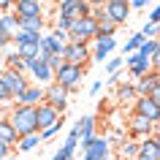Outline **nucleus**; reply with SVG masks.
Masks as SVG:
<instances>
[{
  "label": "nucleus",
  "instance_id": "4",
  "mask_svg": "<svg viewBox=\"0 0 160 160\" xmlns=\"http://www.w3.org/2000/svg\"><path fill=\"white\" fill-rule=\"evenodd\" d=\"M152 133H155V125L130 111V117H128V122H125V136L128 138H130V141H144V138H149Z\"/></svg>",
  "mask_w": 160,
  "mask_h": 160
},
{
  "label": "nucleus",
  "instance_id": "48",
  "mask_svg": "<svg viewBox=\"0 0 160 160\" xmlns=\"http://www.w3.org/2000/svg\"><path fill=\"white\" fill-rule=\"evenodd\" d=\"M41 3H46V0H41Z\"/></svg>",
  "mask_w": 160,
  "mask_h": 160
},
{
  "label": "nucleus",
  "instance_id": "6",
  "mask_svg": "<svg viewBox=\"0 0 160 160\" xmlns=\"http://www.w3.org/2000/svg\"><path fill=\"white\" fill-rule=\"evenodd\" d=\"M90 6H87L84 0H60L57 3V17L68 19V22H76V19L82 17H90Z\"/></svg>",
  "mask_w": 160,
  "mask_h": 160
},
{
  "label": "nucleus",
  "instance_id": "31",
  "mask_svg": "<svg viewBox=\"0 0 160 160\" xmlns=\"http://www.w3.org/2000/svg\"><path fill=\"white\" fill-rule=\"evenodd\" d=\"M144 41H147V38H144L141 33H133V35H130V38H128V43H125V46H122V54H133V52L138 49V46H141Z\"/></svg>",
  "mask_w": 160,
  "mask_h": 160
},
{
  "label": "nucleus",
  "instance_id": "36",
  "mask_svg": "<svg viewBox=\"0 0 160 160\" xmlns=\"http://www.w3.org/2000/svg\"><path fill=\"white\" fill-rule=\"evenodd\" d=\"M141 35H144V38H155V35H158V27H155V25H149V22H144Z\"/></svg>",
  "mask_w": 160,
  "mask_h": 160
},
{
  "label": "nucleus",
  "instance_id": "32",
  "mask_svg": "<svg viewBox=\"0 0 160 160\" xmlns=\"http://www.w3.org/2000/svg\"><path fill=\"white\" fill-rule=\"evenodd\" d=\"M122 62H125V57H109V60H106V73H117V71H119V68H122Z\"/></svg>",
  "mask_w": 160,
  "mask_h": 160
},
{
  "label": "nucleus",
  "instance_id": "11",
  "mask_svg": "<svg viewBox=\"0 0 160 160\" xmlns=\"http://www.w3.org/2000/svg\"><path fill=\"white\" fill-rule=\"evenodd\" d=\"M133 114L144 117L147 122H152V125L160 122V106L155 101H149V98H136L133 101Z\"/></svg>",
  "mask_w": 160,
  "mask_h": 160
},
{
  "label": "nucleus",
  "instance_id": "24",
  "mask_svg": "<svg viewBox=\"0 0 160 160\" xmlns=\"http://www.w3.org/2000/svg\"><path fill=\"white\" fill-rule=\"evenodd\" d=\"M3 68H8V71H17V73H27V62L19 57L17 52H8V54H3Z\"/></svg>",
  "mask_w": 160,
  "mask_h": 160
},
{
  "label": "nucleus",
  "instance_id": "38",
  "mask_svg": "<svg viewBox=\"0 0 160 160\" xmlns=\"http://www.w3.org/2000/svg\"><path fill=\"white\" fill-rule=\"evenodd\" d=\"M147 3H152V0H128V6L133 11H141V8H147Z\"/></svg>",
  "mask_w": 160,
  "mask_h": 160
},
{
  "label": "nucleus",
  "instance_id": "37",
  "mask_svg": "<svg viewBox=\"0 0 160 160\" xmlns=\"http://www.w3.org/2000/svg\"><path fill=\"white\" fill-rule=\"evenodd\" d=\"M144 98H149V101H155V103L160 106V84H155V87L149 90V95H144Z\"/></svg>",
  "mask_w": 160,
  "mask_h": 160
},
{
  "label": "nucleus",
  "instance_id": "23",
  "mask_svg": "<svg viewBox=\"0 0 160 160\" xmlns=\"http://www.w3.org/2000/svg\"><path fill=\"white\" fill-rule=\"evenodd\" d=\"M136 98H138V95H136V84H130V82H119L117 84V101L119 103H130V106H133V101Z\"/></svg>",
  "mask_w": 160,
  "mask_h": 160
},
{
  "label": "nucleus",
  "instance_id": "46",
  "mask_svg": "<svg viewBox=\"0 0 160 160\" xmlns=\"http://www.w3.org/2000/svg\"><path fill=\"white\" fill-rule=\"evenodd\" d=\"M6 160H19V158H17V155H8V158H6Z\"/></svg>",
  "mask_w": 160,
  "mask_h": 160
},
{
  "label": "nucleus",
  "instance_id": "16",
  "mask_svg": "<svg viewBox=\"0 0 160 160\" xmlns=\"http://www.w3.org/2000/svg\"><path fill=\"white\" fill-rule=\"evenodd\" d=\"M76 128H79V141H82V147H87V144L95 138V125H98V119L92 117V114H84V117L79 119V122H73Z\"/></svg>",
  "mask_w": 160,
  "mask_h": 160
},
{
  "label": "nucleus",
  "instance_id": "29",
  "mask_svg": "<svg viewBox=\"0 0 160 160\" xmlns=\"http://www.w3.org/2000/svg\"><path fill=\"white\" fill-rule=\"evenodd\" d=\"M38 43H41V41H38ZM38 43H19L17 54L25 60V62H27V60H35V57H38Z\"/></svg>",
  "mask_w": 160,
  "mask_h": 160
},
{
  "label": "nucleus",
  "instance_id": "34",
  "mask_svg": "<svg viewBox=\"0 0 160 160\" xmlns=\"http://www.w3.org/2000/svg\"><path fill=\"white\" fill-rule=\"evenodd\" d=\"M62 125H65V122H57V125H52V128H46V130H41V133H38V136H41V141H49L52 136H57L60 130H62Z\"/></svg>",
  "mask_w": 160,
  "mask_h": 160
},
{
  "label": "nucleus",
  "instance_id": "3",
  "mask_svg": "<svg viewBox=\"0 0 160 160\" xmlns=\"http://www.w3.org/2000/svg\"><path fill=\"white\" fill-rule=\"evenodd\" d=\"M95 33H98V22L92 17H82V19H76V22H71V27H68V41L90 43L95 38Z\"/></svg>",
  "mask_w": 160,
  "mask_h": 160
},
{
  "label": "nucleus",
  "instance_id": "15",
  "mask_svg": "<svg viewBox=\"0 0 160 160\" xmlns=\"http://www.w3.org/2000/svg\"><path fill=\"white\" fill-rule=\"evenodd\" d=\"M125 65H128V71H130V79H141V76H147L152 71V62L144 60V57H138L136 52L125 57Z\"/></svg>",
  "mask_w": 160,
  "mask_h": 160
},
{
  "label": "nucleus",
  "instance_id": "51",
  "mask_svg": "<svg viewBox=\"0 0 160 160\" xmlns=\"http://www.w3.org/2000/svg\"><path fill=\"white\" fill-rule=\"evenodd\" d=\"M114 160H117V158H114Z\"/></svg>",
  "mask_w": 160,
  "mask_h": 160
},
{
  "label": "nucleus",
  "instance_id": "25",
  "mask_svg": "<svg viewBox=\"0 0 160 160\" xmlns=\"http://www.w3.org/2000/svg\"><path fill=\"white\" fill-rule=\"evenodd\" d=\"M0 30L8 35V38H14V35L19 33V19H17V14H0Z\"/></svg>",
  "mask_w": 160,
  "mask_h": 160
},
{
  "label": "nucleus",
  "instance_id": "18",
  "mask_svg": "<svg viewBox=\"0 0 160 160\" xmlns=\"http://www.w3.org/2000/svg\"><path fill=\"white\" fill-rule=\"evenodd\" d=\"M17 19H30V17H43V3L41 0H19L17 3Z\"/></svg>",
  "mask_w": 160,
  "mask_h": 160
},
{
  "label": "nucleus",
  "instance_id": "21",
  "mask_svg": "<svg viewBox=\"0 0 160 160\" xmlns=\"http://www.w3.org/2000/svg\"><path fill=\"white\" fill-rule=\"evenodd\" d=\"M155 84H160V71H149L147 76H141V79H138V84H136V95H138V98L149 95V90H152Z\"/></svg>",
  "mask_w": 160,
  "mask_h": 160
},
{
  "label": "nucleus",
  "instance_id": "40",
  "mask_svg": "<svg viewBox=\"0 0 160 160\" xmlns=\"http://www.w3.org/2000/svg\"><path fill=\"white\" fill-rule=\"evenodd\" d=\"M8 155H14V147H8L6 141H0V160H6Z\"/></svg>",
  "mask_w": 160,
  "mask_h": 160
},
{
  "label": "nucleus",
  "instance_id": "17",
  "mask_svg": "<svg viewBox=\"0 0 160 160\" xmlns=\"http://www.w3.org/2000/svg\"><path fill=\"white\" fill-rule=\"evenodd\" d=\"M62 49H65V43H62V41H57L52 33H41L38 57H43V54H57V57H62Z\"/></svg>",
  "mask_w": 160,
  "mask_h": 160
},
{
  "label": "nucleus",
  "instance_id": "49",
  "mask_svg": "<svg viewBox=\"0 0 160 160\" xmlns=\"http://www.w3.org/2000/svg\"><path fill=\"white\" fill-rule=\"evenodd\" d=\"M0 117H3V114H0Z\"/></svg>",
  "mask_w": 160,
  "mask_h": 160
},
{
  "label": "nucleus",
  "instance_id": "30",
  "mask_svg": "<svg viewBox=\"0 0 160 160\" xmlns=\"http://www.w3.org/2000/svg\"><path fill=\"white\" fill-rule=\"evenodd\" d=\"M155 49H158V38H147V41L136 49V54H138V57H144V60H152Z\"/></svg>",
  "mask_w": 160,
  "mask_h": 160
},
{
  "label": "nucleus",
  "instance_id": "12",
  "mask_svg": "<svg viewBox=\"0 0 160 160\" xmlns=\"http://www.w3.org/2000/svg\"><path fill=\"white\" fill-rule=\"evenodd\" d=\"M35 117H38V133L46 130V128H52V125H57V122H65V117H62L57 109H52L49 103L35 106Z\"/></svg>",
  "mask_w": 160,
  "mask_h": 160
},
{
  "label": "nucleus",
  "instance_id": "47",
  "mask_svg": "<svg viewBox=\"0 0 160 160\" xmlns=\"http://www.w3.org/2000/svg\"><path fill=\"white\" fill-rule=\"evenodd\" d=\"M0 71H3V52H0Z\"/></svg>",
  "mask_w": 160,
  "mask_h": 160
},
{
  "label": "nucleus",
  "instance_id": "33",
  "mask_svg": "<svg viewBox=\"0 0 160 160\" xmlns=\"http://www.w3.org/2000/svg\"><path fill=\"white\" fill-rule=\"evenodd\" d=\"M38 60H43V62H46V65H49L52 71H57V68L62 65V62H65V60H62V57H57V54H43V57H38Z\"/></svg>",
  "mask_w": 160,
  "mask_h": 160
},
{
  "label": "nucleus",
  "instance_id": "28",
  "mask_svg": "<svg viewBox=\"0 0 160 160\" xmlns=\"http://www.w3.org/2000/svg\"><path fill=\"white\" fill-rule=\"evenodd\" d=\"M38 144H43L38 133H33V136H22V138L17 141V152H33Z\"/></svg>",
  "mask_w": 160,
  "mask_h": 160
},
{
  "label": "nucleus",
  "instance_id": "44",
  "mask_svg": "<svg viewBox=\"0 0 160 160\" xmlns=\"http://www.w3.org/2000/svg\"><path fill=\"white\" fill-rule=\"evenodd\" d=\"M87 6H90V8H101V6H106V0H84Z\"/></svg>",
  "mask_w": 160,
  "mask_h": 160
},
{
  "label": "nucleus",
  "instance_id": "43",
  "mask_svg": "<svg viewBox=\"0 0 160 160\" xmlns=\"http://www.w3.org/2000/svg\"><path fill=\"white\" fill-rule=\"evenodd\" d=\"M101 87H103V82H92V84H90V95L95 98V95L101 92Z\"/></svg>",
  "mask_w": 160,
  "mask_h": 160
},
{
  "label": "nucleus",
  "instance_id": "45",
  "mask_svg": "<svg viewBox=\"0 0 160 160\" xmlns=\"http://www.w3.org/2000/svg\"><path fill=\"white\" fill-rule=\"evenodd\" d=\"M106 3H128V0H106Z\"/></svg>",
  "mask_w": 160,
  "mask_h": 160
},
{
  "label": "nucleus",
  "instance_id": "41",
  "mask_svg": "<svg viewBox=\"0 0 160 160\" xmlns=\"http://www.w3.org/2000/svg\"><path fill=\"white\" fill-rule=\"evenodd\" d=\"M14 3H17V0H0V14H8Z\"/></svg>",
  "mask_w": 160,
  "mask_h": 160
},
{
  "label": "nucleus",
  "instance_id": "19",
  "mask_svg": "<svg viewBox=\"0 0 160 160\" xmlns=\"http://www.w3.org/2000/svg\"><path fill=\"white\" fill-rule=\"evenodd\" d=\"M103 11H106V17H109L117 27L125 25L128 17H130V6H128V3H106V6H103Z\"/></svg>",
  "mask_w": 160,
  "mask_h": 160
},
{
  "label": "nucleus",
  "instance_id": "5",
  "mask_svg": "<svg viewBox=\"0 0 160 160\" xmlns=\"http://www.w3.org/2000/svg\"><path fill=\"white\" fill-rule=\"evenodd\" d=\"M43 103H49L52 109H57L60 114H65L68 103H71V92H68L65 87H60L57 82H52V84L43 87Z\"/></svg>",
  "mask_w": 160,
  "mask_h": 160
},
{
  "label": "nucleus",
  "instance_id": "10",
  "mask_svg": "<svg viewBox=\"0 0 160 160\" xmlns=\"http://www.w3.org/2000/svg\"><path fill=\"white\" fill-rule=\"evenodd\" d=\"M27 73L35 79L33 84H38V87H46V84L54 82V71H52L43 60H38V57H35V60H27Z\"/></svg>",
  "mask_w": 160,
  "mask_h": 160
},
{
  "label": "nucleus",
  "instance_id": "7",
  "mask_svg": "<svg viewBox=\"0 0 160 160\" xmlns=\"http://www.w3.org/2000/svg\"><path fill=\"white\" fill-rule=\"evenodd\" d=\"M0 82L6 84V90L11 92V98H17V95H22L27 90V87L33 84L30 79H27L25 73H17V71H8V68H3L0 71Z\"/></svg>",
  "mask_w": 160,
  "mask_h": 160
},
{
  "label": "nucleus",
  "instance_id": "13",
  "mask_svg": "<svg viewBox=\"0 0 160 160\" xmlns=\"http://www.w3.org/2000/svg\"><path fill=\"white\" fill-rule=\"evenodd\" d=\"M114 46H117V38L92 41V46H90V60H95V62H106V60H109V54L114 52Z\"/></svg>",
  "mask_w": 160,
  "mask_h": 160
},
{
  "label": "nucleus",
  "instance_id": "8",
  "mask_svg": "<svg viewBox=\"0 0 160 160\" xmlns=\"http://www.w3.org/2000/svg\"><path fill=\"white\" fill-rule=\"evenodd\" d=\"M84 149V158L82 160H114L111 158V144L106 136H95L92 141L87 144V147H82Z\"/></svg>",
  "mask_w": 160,
  "mask_h": 160
},
{
  "label": "nucleus",
  "instance_id": "20",
  "mask_svg": "<svg viewBox=\"0 0 160 160\" xmlns=\"http://www.w3.org/2000/svg\"><path fill=\"white\" fill-rule=\"evenodd\" d=\"M136 160H160V149L158 144L149 138H144V141H138V155H136Z\"/></svg>",
  "mask_w": 160,
  "mask_h": 160
},
{
  "label": "nucleus",
  "instance_id": "35",
  "mask_svg": "<svg viewBox=\"0 0 160 160\" xmlns=\"http://www.w3.org/2000/svg\"><path fill=\"white\" fill-rule=\"evenodd\" d=\"M11 101H14V98H11V92L6 90V84L0 82V109H3V106H8Z\"/></svg>",
  "mask_w": 160,
  "mask_h": 160
},
{
  "label": "nucleus",
  "instance_id": "50",
  "mask_svg": "<svg viewBox=\"0 0 160 160\" xmlns=\"http://www.w3.org/2000/svg\"><path fill=\"white\" fill-rule=\"evenodd\" d=\"M17 3H19V0H17Z\"/></svg>",
  "mask_w": 160,
  "mask_h": 160
},
{
  "label": "nucleus",
  "instance_id": "2",
  "mask_svg": "<svg viewBox=\"0 0 160 160\" xmlns=\"http://www.w3.org/2000/svg\"><path fill=\"white\" fill-rule=\"evenodd\" d=\"M87 68L84 65H73V62H62V65L54 71V82L60 87H65L68 92H73L76 87L82 84V79H84Z\"/></svg>",
  "mask_w": 160,
  "mask_h": 160
},
{
  "label": "nucleus",
  "instance_id": "22",
  "mask_svg": "<svg viewBox=\"0 0 160 160\" xmlns=\"http://www.w3.org/2000/svg\"><path fill=\"white\" fill-rule=\"evenodd\" d=\"M0 141H6L8 147H17V141H19V136L14 130V125L8 122V117H0Z\"/></svg>",
  "mask_w": 160,
  "mask_h": 160
},
{
  "label": "nucleus",
  "instance_id": "27",
  "mask_svg": "<svg viewBox=\"0 0 160 160\" xmlns=\"http://www.w3.org/2000/svg\"><path fill=\"white\" fill-rule=\"evenodd\" d=\"M19 30H25V33H43V17L19 19Z\"/></svg>",
  "mask_w": 160,
  "mask_h": 160
},
{
  "label": "nucleus",
  "instance_id": "9",
  "mask_svg": "<svg viewBox=\"0 0 160 160\" xmlns=\"http://www.w3.org/2000/svg\"><path fill=\"white\" fill-rule=\"evenodd\" d=\"M62 60L73 62V65H90V43H79V41H68L62 49Z\"/></svg>",
  "mask_w": 160,
  "mask_h": 160
},
{
  "label": "nucleus",
  "instance_id": "39",
  "mask_svg": "<svg viewBox=\"0 0 160 160\" xmlns=\"http://www.w3.org/2000/svg\"><path fill=\"white\" fill-rule=\"evenodd\" d=\"M152 71H160V41H158V49H155V54H152Z\"/></svg>",
  "mask_w": 160,
  "mask_h": 160
},
{
  "label": "nucleus",
  "instance_id": "26",
  "mask_svg": "<svg viewBox=\"0 0 160 160\" xmlns=\"http://www.w3.org/2000/svg\"><path fill=\"white\" fill-rule=\"evenodd\" d=\"M136 155H138V141L125 138V141L117 147V160H136Z\"/></svg>",
  "mask_w": 160,
  "mask_h": 160
},
{
  "label": "nucleus",
  "instance_id": "14",
  "mask_svg": "<svg viewBox=\"0 0 160 160\" xmlns=\"http://www.w3.org/2000/svg\"><path fill=\"white\" fill-rule=\"evenodd\" d=\"M11 103H17V106H33V109H35V106H41V103H43V87L30 84L25 92L17 95V98H14Z\"/></svg>",
  "mask_w": 160,
  "mask_h": 160
},
{
  "label": "nucleus",
  "instance_id": "42",
  "mask_svg": "<svg viewBox=\"0 0 160 160\" xmlns=\"http://www.w3.org/2000/svg\"><path fill=\"white\" fill-rule=\"evenodd\" d=\"M8 46H11V38L3 33V30H0V52H3V49H8Z\"/></svg>",
  "mask_w": 160,
  "mask_h": 160
},
{
  "label": "nucleus",
  "instance_id": "1",
  "mask_svg": "<svg viewBox=\"0 0 160 160\" xmlns=\"http://www.w3.org/2000/svg\"><path fill=\"white\" fill-rule=\"evenodd\" d=\"M8 122L14 125V130H17V136L22 138V136H33L38 133V117H35V109L33 106H11L8 111Z\"/></svg>",
  "mask_w": 160,
  "mask_h": 160
}]
</instances>
